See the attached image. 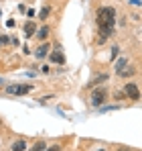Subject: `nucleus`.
<instances>
[{
    "label": "nucleus",
    "instance_id": "obj_1",
    "mask_svg": "<svg viewBox=\"0 0 142 151\" xmlns=\"http://www.w3.org/2000/svg\"><path fill=\"white\" fill-rule=\"evenodd\" d=\"M97 25H99V31H102V37H99V43H104L112 31H114V25H116V10L112 6H102L97 10Z\"/></svg>",
    "mask_w": 142,
    "mask_h": 151
},
{
    "label": "nucleus",
    "instance_id": "obj_2",
    "mask_svg": "<svg viewBox=\"0 0 142 151\" xmlns=\"http://www.w3.org/2000/svg\"><path fill=\"white\" fill-rule=\"evenodd\" d=\"M31 90H33L31 84H10V86H6V92L10 96H23V94L31 92Z\"/></svg>",
    "mask_w": 142,
    "mask_h": 151
},
{
    "label": "nucleus",
    "instance_id": "obj_3",
    "mask_svg": "<svg viewBox=\"0 0 142 151\" xmlns=\"http://www.w3.org/2000/svg\"><path fill=\"white\" fill-rule=\"evenodd\" d=\"M116 74L120 78H130V76L134 74V65H130L126 59H120L118 63H116Z\"/></svg>",
    "mask_w": 142,
    "mask_h": 151
},
{
    "label": "nucleus",
    "instance_id": "obj_4",
    "mask_svg": "<svg viewBox=\"0 0 142 151\" xmlns=\"http://www.w3.org/2000/svg\"><path fill=\"white\" fill-rule=\"evenodd\" d=\"M124 92H126V98H132V100H138V98H140V90H138V86L132 84V82L126 84Z\"/></svg>",
    "mask_w": 142,
    "mask_h": 151
},
{
    "label": "nucleus",
    "instance_id": "obj_5",
    "mask_svg": "<svg viewBox=\"0 0 142 151\" xmlns=\"http://www.w3.org/2000/svg\"><path fill=\"white\" fill-rule=\"evenodd\" d=\"M104 100H106V90H104V88L94 90V94H92V104H94V106H99V104H104Z\"/></svg>",
    "mask_w": 142,
    "mask_h": 151
},
{
    "label": "nucleus",
    "instance_id": "obj_6",
    "mask_svg": "<svg viewBox=\"0 0 142 151\" xmlns=\"http://www.w3.org/2000/svg\"><path fill=\"white\" fill-rule=\"evenodd\" d=\"M51 61H55V63H65V57H63V53L59 49L51 51Z\"/></svg>",
    "mask_w": 142,
    "mask_h": 151
},
{
    "label": "nucleus",
    "instance_id": "obj_7",
    "mask_svg": "<svg viewBox=\"0 0 142 151\" xmlns=\"http://www.w3.org/2000/svg\"><path fill=\"white\" fill-rule=\"evenodd\" d=\"M10 149H12V151H24V149H26V141H24V139H18V141H14Z\"/></svg>",
    "mask_w": 142,
    "mask_h": 151
},
{
    "label": "nucleus",
    "instance_id": "obj_8",
    "mask_svg": "<svg viewBox=\"0 0 142 151\" xmlns=\"http://www.w3.org/2000/svg\"><path fill=\"white\" fill-rule=\"evenodd\" d=\"M24 33H26V37H33L35 35V25L33 23H26L24 25Z\"/></svg>",
    "mask_w": 142,
    "mask_h": 151
},
{
    "label": "nucleus",
    "instance_id": "obj_9",
    "mask_svg": "<svg viewBox=\"0 0 142 151\" xmlns=\"http://www.w3.org/2000/svg\"><path fill=\"white\" fill-rule=\"evenodd\" d=\"M47 49H49L47 43H45V45H41V47L37 49V57H45V55H47Z\"/></svg>",
    "mask_w": 142,
    "mask_h": 151
},
{
    "label": "nucleus",
    "instance_id": "obj_10",
    "mask_svg": "<svg viewBox=\"0 0 142 151\" xmlns=\"http://www.w3.org/2000/svg\"><path fill=\"white\" fill-rule=\"evenodd\" d=\"M37 35H39V39H41V41H45V39H47V35H49V29H47V27H43Z\"/></svg>",
    "mask_w": 142,
    "mask_h": 151
},
{
    "label": "nucleus",
    "instance_id": "obj_11",
    "mask_svg": "<svg viewBox=\"0 0 142 151\" xmlns=\"http://www.w3.org/2000/svg\"><path fill=\"white\" fill-rule=\"evenodd\" d=\"M104 80H108V74H102V76H97L94 82H89V86H95V84H99V82H104Z\"/></svg>",
    "mask_w": 142,
    "mask_h": 151
},
{
    "label": "nucleus",
    "instance_id": "obj_12",
    "mask_svg": "<svg viewBox=\"0 0 142 151\" xmlns=\"http://www.w3.org/2000/svg\"><path fill=\"white\" fill-rule=\"evenodd\" d=\"M45 149H47V145H45L43 141H39V143H35V147H33L31 151H45Z\"/></svg>",
    "mask_w": 142,
    "mask_h": 151
},
{
    "label": "nucleus",
    "instance_id": "obj_13",
    "mask_svg": "<svg viewBox=\"0 0 142 151\" xmlns=\"http://www.w3.org/2000/svg\"><path fill=\"white\" fill-rule=\"evenodd\" d=\"M49 12H51V8H49V6H45V8L41 10V19H47V17H49Z\"/></svg>",
    "mask_w": 142,
    "mask_h": 151
},
{
    "label": "nucleus",
    "instance_id": "obj_14",
    "mask_svg": "<svg viewBox=\"0 0 142 151\" xmlns=\"http://www.w3.org/2000/svg\"><path fill=\"white\" fill-rule=\"evenodd\" d=\"M6 43H8V37H4V35H2V37H0V47H4Z\"/></svg>",
    "mask_w": 142,
    "mask_h": 151
},
{
    "label": "nucleus",
    "instance_id": "obj_15",
    "mask_svg": "<svg viewBox=\"0 0 142 151\" xmlns=\"http://www.w3.org/2000/svg\"><path fill=\"white\" fill-rule=\"evenodd\" d=\"M47 151H61V145H53V147H49Z\"/></svg>",
    "mask_w": 142,
    "mask_h": 151
},
{
    "label": "nucleus",
    "instance_id": "obj_16",
    "mask_svg": "<svg viewBox=\"0 0 142 151\" xmlns=\"http://www.w3.org/2000/svg\"><path fill=\"white\" fill-rule=\"evenodd\" d=\"M118 51H120L118 47H114V51H112V59H116V55H118Z\"/></svg>",
    "mask_w": 142,
    "mask_h": 151
},
{
    "label": "nucleus",
    "instance_id": "obj_17",
    "mask_svg": "<svg viewBox=\"0 0 142 151\" xmlns=\"http://www.w3.org/2000/svg\"><path fill=\"white\" fill-rule=\"evenodd\" d=\"M2 86H4V80H2V78H0V88H2Z\"/></svg>",
    "mask_w": 142,
    "mask_h": 151
},
{
    "label": "nucleus",
    "instance_id": "obj_18",
    "mask_svg": "<svg viewBox=\"0 0 142 151\" xmlns=\"http://www.w3.org/2000/svg\"><path fill=\"white\" fill-rule=\"evenodd\" d=\"M0 125H2V121H0Z\"/></svg>",
    "mask_w": 142,
    "mask_h": 151
}]
</instances>
